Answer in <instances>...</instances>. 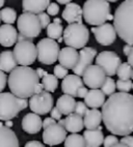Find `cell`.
<instances>
[{
    "label": "cell",
    "mask_w": 133,
    "mask_h": 147,
    "mask_svg": "<svg viewBox=\"0 0 133 147\" xmlns=\"http://www.w3.org/2000/svg\"><path fill=\"white\" fill-rule=\"evenodd\" d=\"M24 147H46V146L43 143H41V142L33 140V141L27 142L26 144L24 145Z\"/></svg>",
    "instance_id": "cell-44"
},
{
    "label": "cell",
    "mask_w": 133,
    "mask_h": 147,
    "mask_svg": "<svg viewBox=\"0 0 133 147\" xmlns=\"http://www.w3.org/2000/svg\"><path fill=\"white\" fill-rule=\"evenodd\" d=\"M0 147H19L16 133L0 121Z\"/></svg>",
    "instance_id": "cell-21"
},
{
    "label": "cell",
    "mask_w": 133,
    "mask_h": 147,
    "mask_svg": "<svg viewBox=\"0 0 133 147\" xmlns=\"http://www.w3.org/2000/svg\"><path fill=\"white\" fill-rule=\"evenodd\" d=\"M88 88H85V87L83 86L82 88H80V89L78 90L77 97H83V98H84V97L86 96V94H88Z\"/></svg>",
    "instance_id": "cell-46"
},
{
    "label": "cell",
    "mask_w": 133,
    "mask_h": 147,
    "mask_svg": "<svg viewBox=\"0 0 133 147\" xmlns=\"http://www.w3.org/2000/svg\"><path fill=\"white\" fill-rule=\"evenodd\" d=\"M78 58H79V52L74 48L66 47L62 48L59 51V64L64 66V68H66V69H73L75 67V65L77 64Z\"/></svg>",
    "instance_id": "cell-17"
},
{
    "label": "cell",
    "mask_w": 133,
    "mask_h": 147,
    "mask_svg": "<svg viewBox=\"0 0 133 147\" xmlns=\"http://www.w3.org/2000/svg\"><path fill=\"white\" fill-rule=\"evenodd\" d=\"M115 89H117V86H115V80L112 79L111 77H106L103 85L101 86V91L104 93V95L110 96L111 94L115 93Z\"/></svg>",
    "instance_id": "cell-34"
},
{
    "label": "cell",
    "mask_w": 133,
    "mask_h": 147,
    "mask_svg": "<svg viewBox=\"0 0 133 147\" xmlns=\"http://www.w3.org/2000/svg\"><path fill=\"white\" fill-rule=\"evenodd\" d=\"M47 36L48 38L51 40H58L60 37H62V33H64V27H62V23L59 18H55L52 23H50L47 27Z\"/></svg>",
    "instance_id": "cell-29"
},
{
    "label": "cell",
    "mask_w": 133,
    "mask_h": 147,
    "mask_svg": "<svg viewBox=\"0 0 133 147\" xmlns=\"http://www.w3.org/2000/svg\"><path fill=\"white\" fill-rule=\"evenodd\" d=\"M42 85L44 87V90L47 92H55L56 88L58 86V79L54 76L53 74H46L41 78Z\"/></svg>",
    "instance_id": "cell-30"
},
{
    "label": "cell",
    "mask_w": 133,
    "mask_h": 147,
    "mask_svg": "<svg viewBox=\"0 0 133 147\" xmlns=\"http://www.w3.org/2000/svg\"><path fill=\"white\" fill-rule=\"evenodd\" d=\"M88 106L85 105L84 102H76V105H75V109H74L75 114H77V115L83 117V116L86 114V112H88Z\"/></svg>",
    "instance_id": "cell-37"
},
{
    "label": "cell",
    "mask_w": 133,
    "mask_h": 147,
    "mask_svg": "<svg viewBox=\"0 0 133 147\" xmlns=\"http://www.w3.org/2000/svg\"><path fill=\"white\" fill-rule=\"evenodd\" d=\"M104 125L115 136H128L133 133V95L115 92L102 106Z\"/></svg>",
    "instance_id": "cell-1"
},
{
    "label": "cell",
    "mask_w": 133,
    "mask_h": 147,
    "mask_svg": "<svg viewBox=\"0 0 133 147\" xmlns=\"http://www.w3.org/2000/svg\"><path fill=\"white\" fill-rule=\"evenodd\" d=\"M83 117V123L86 129H98L102 122V113L98 109L88 110Z\"/></svg>",
    "instance_id": "cell-26"
},
{
    "label": "cell",
    "mask_w": 133,
    "mask_h": 147,
    "mask_svg": "<svg viewBox=\"0 0 133 147\" xmlns=\"http://www.w3.org/2000/svg\"><path fill=\"white\" fill-rule=\"evenodd\" d=\"M131 79L133 80V69H132V73H131Z\"/></svg>",
    "instance_id": "cell-56"
},
{
    "label": "cell",
    "mask_w": 133,
    "mask_h": 147,
    "mask_svg": "<svg viewBox=\"0 0 133 147\" xmlns=\"http://www.w3.org/2000/svg\"><path fill=\"white\" fill-rule=\"evenodd\" d=\"M6 83H7V76H6V74L4 71H0V93L5 88Z\"/></svg>",
    "instance_id": "cell-41"
},
{
    "label": "cell",
    "mask_w": 133,
    "mask_h": 147,
    "mask_svg": "<svg viewBox=\"0 0 133 147\" xmlns=\"http://www.w3.org/2000/svg\"><path fill=\"white\" fill-rule=\"evenodd\" d=\"M28 107V100L19 98L12 92L0 93V120H12Z\"/></svg>",
    "instance_id": "cell-5"
},
{
    "label": "cell",
    "mask_w": 133,
    "mask_h": 147,
    "mask_svg": "<svg viewBox=\"0 0 133 147\" xmlns=\"http://www.w3.org/2000/svg\"><path fill=\"white\" fill-rule=\"evenodd\" d=\"M46 11H47V13H48L49 16L54 17L59 13V5L57 4V3H54V2L50 3Z\"/></svg>",
    "instance_id": "cell-40"
},
{
    "label": "cell",
    "mask_w": 133,
    "mask_h": 147,
    "mask_svg": "<svg viewBox=\"0 0 133 147\" xmlns=\"http://www.w3.org/2000/svg\"><path fill=\"white\" fill-rule=\"evenodd\" d=\"M112 147H128V146H126L125 144H123V143H120V142H119L117 144H115V146H112Z\"/></svg>",
    "instance_id": "cell-51"
},
{
    "label": "cell",
    "mask_w": 133,
    "mask_h": 147,
    "mask_svg": "<svg viewBox=\"0 0 133 147\" xmlns=\"http://www.w3.org/2000/svg\"><path fill=\"white\" fill-rule=\"evenodd\" d=\"M0 19L5 24H14L17 20V13L12 7H4L0 11Z\"/></svg>",
    "instance_id": "cell-32"
},
{
    "label": "cell",
    "mask_w": 133,
    "mask_h": 147,
    "mask_svg": "<svg viewBox=\"0 0 133 147\" xmlns=\"http://www.w3.org/2000/svg\"><path fill=\"white\" fill-rule=\"evenodd\" d=\"M127 63H129V65L133 67V46L131 48V51L129 53V55L127 56Z\"/></svg>",
    "instance_id": "cell-47"
},
{
    "label": "cell",
    "mask_w": 133,
    "mask_h": 147,
    "mask_svg": "<svg viewBox=\"0 0 133 147\" xmlns=\"http://www.w3.org/2000/svg\"><path fill=\"white\" fill-rule=\"evenodd\" d=\"M84 127L83 118L75 113H71L64 119V129L72 134H77Z\"/></svg>",
    "instance_id": "cell-25"
},
{
    "label": "cell",
    "mask_w": 133,
    "mask_h": 147,
    "mask_svg": "<svg viewBox=\"0 0 133 147\" xmlns=\"http://www.w3.org/2000/svg\"><path fill=\"white\" fill-rule=\"evenodd\" d=\"M91 30L95 35L96 40L102 46H110L117 40L115 29L110 23H105L100 26L93 27Z\"/></svg>",
    "instance_id": "cell-14"
},
{
    "label": "cell",
    "mask_w": 133,
    "mask_h": 147,
    "mask_svg": "<svg viewBox=\"0 0 133 147\" xmlns=\"http://www.w3.org/2000/svg\"><path fill=\"white\" fill-rule=\"evenodd\" d=\"M84 83L80 77L76 75H68L62 79L61 83V91L64 94L72 97H77V92L80 88H82Z\"/></svg>",
    "instance_id": "cell-16"
},
{
    "label": "cell",
    "mask_w": 133,
    "mask_h": 147,
    "mask_svg": "<svg viewBox=\"0 0 133 147\" xmlns=\"http://www.w3.org/2000/svg\"><path fill=\"white\" fill-rule=\"evenodd\" d=\"M83 83H84L88 88L92 89H99L103 85L106 75L104 71L97 64H92L85 69L83 74Z\"/></svg>",
    "instance_id": "cell-12"
},
{
    "label": "cell",
    "mask_w": 133,
    "mask_h": 147,
    "mask_svg": "<svg viewBox=\"0 0 133 147\" xmlns=\"http://www.w3.org/2000/svg\"><path fill=\"white\" fill-rule=\"evenodd\" d=\"M131 48H132V46H130V45H126L125 47H124V49H123L124 55H126V56L129 55V53H130V51H131Z\"/></svg>",
    "instance_id": "cell-48"
},
{
    "label": "cell",
    "mask_w": 133,
    "mask_h": 147,
    "mask_svg": "<svg viewBox=\"0 0 133 147\" xmlns=\"http://www.w3.org/2000/svg\"><path fill=\"white\" fill-rule=\"evenodd\" d=\"M122 63V59L115 52L103 51L96 57V64L102 68L108 77L117 75V71Z\"/></svg>",
    "instance_id": "cell-10"
},
{
    "label": "cell",
    "mask_w": 133,
    "mask_h": 147,
    "mask_svg": "<svg viewBox=\"0 0 133 147\" xmlns=\"http://www.w3.org/2000/svg\"><path fill=\"white\" fill-rule=\"evenodd\" d=\"M66 138V131L57 122L47 126L43 131V141L48 146L61 144Z\"/></svg>",
    "instance_id": "cell-13"
},
{
    "label": "cell",
    "mask_w": 133,
    "mask_h": 147,
    "mask_svg": "<svg viewBox=\"0 0 133 147\" xmlns=\"http://www.w3.org/2000/svg\"><path fill=\"white\" fill-rule=\"evenodd\" d=\"M97 55V50L92 47H84L79 52V58H78L77 64L73 68V71L78 77L83 76L85 69L90 65H92L94 59Z\"/></svg>",
    "instance_id": "cell-15"
},
{
    "label": "cell",
    "mask_w": 133,
    "mask_h": 147,
    "mask_svg": "<svg viewBox=\"0 0 133 147\" xmlns=\"http://www.w3.org/2000/svg\"><path fill=\"white\" fill-rule=\"evenodd\" d=\"M17 66L18 63L14 57L13 51L5 50L0 53V71L4 73H11Z\"/></svg>",
    "instance_id": "cell-27"
},
{
    "label": "cell",
    "mask_w": 133,
    "mask_h": 147,
    "mask_svg": "<svg viewBox=\"0 0 133 147\" xmlns=\"http://www.w3.org/2000/svg\"><path fill=\"white\" fill-rule=\"evenodd\" d=\"M4 125H5L6 127H10V129H11L12 126L14 125V122L12 120H6V121H4Z\"/></svg>",
    "instance_id": "cell-49"
},
{
    "label": "cell",
    "mask_w": 133,
    "mask_h": 147,
    "mask_svg": "<svg viewBox=\"0 0 133 147\" xmlns=\"http://www.w3.org/2000/svg\"><path fill=\"white\" fill-rule=\"evenodd\" d=\"M13 54L20 66H29L37 60V47L32 40L18 42L14 47Z\"/></svg>",
    "instance_id": "cell-8"
},
{
    "label": "cell",
    "mask_w": 133,
    "mask_h": 147,
    "mask_svg": "<svg viewBox=\"0 0 133 147\" xmlns=\"http://www.w3.org/2000/svg\"><path fill=\"white\" fill-rule=\"evenodd\" d=\"M107 2H117V1H119V0H106Z\"/></svg>",
    "instance_id": "cell-54"
},
{
    "label": "cell",
    "mask_w": 133,
    "mask_h": 147,
    "mask_svg": "<svg viewBox=\"0 0 133 147\" xmlns=\"http://www.w3.org/2000/svg\"><path fill=\"white\" fill-rule=\"evenodd\" d=\"M7 84L12 93L19 98L27 100L28 97L44 91V87L40 83V78L35 69L29 66H17L10 74Z\"/></svg>",
    "instance_id": "cell-2"
},
{
    "label": "cell",
    "mask_w": 133,
    "mask_h": 147,
    "mask_svg": "<svg viewBox=\"0 0 133 147\" xmlns=\"http://www.w3.org/2000/svg\"><path fill=\"white\" fill-rule=\"evenodd\" d=\"M62 34L64 44L76 50L84 48L90 40V30L82 23L69 24Z\"/></svg>",
    "instance_id": "cell-6"
},
{
    "label": "cell",
    "mask_w": 133,
    "mask_h": 147,
    "mask_svg": "<svg viewBox=\"0 0 133 147\" xmlns=\"http://www.w3.org/2000/svg\"><path fill=\"white\" fill-rule=\"evenodd\" d=\"M56 1H57V2L59 3V4H69V3H71V1H72V0H56Z\"/></svg>",
    "instance_id": "cell-50"
},
{
    "label": "cell",
    "mask_w": 133,
    "mask_h": 147,
    "mask_svg": "<svg viewBox=\"0 0 133 147\" xmlns=\"http://www.w3.org/2000/svg\"><path fill=\"white\" fill-rule=\"evenodd\" d=\"M120 143H123V144H125L128 147H133V136H130V135L124 136L121 139Z\"/></svg>",
    "instance_id": "cell-42"
},
{
    "label": "cell",
    "mask_w": 133,
    "mask_h": 147,
    "mask_svg": "<svg viewBox=\"0 0 133 147\" xmlns=\"http://www.w3.org/2000/svg\"><path fill=\"white\" fill-rule=\"evenodd\" d=\"M50 114H51V117L55 120H59L61 119V114L58 110H57V108H52V110L50 111Z\"/></svg>",
    "instance_id": "cell-43"
},
{
    "label": "cell",
    "mask_w": 133,
    "mask_h": 147,
    "mask_svg": "<svg viewBox=\"0 0 133 147\" xmlns=\"http://www.w3.org/2000/svg\"><path fill=\"white\" fill-rule=\"evenodd\" d=\"M64 147H86L83 136L79 134H71L64 140Z\"/></svg>",
    "instance_id": "cell-31"
},
{
    "label": "cell",
    "mask_w": 133,
    "mask_h": 147,
    "mask_svg": "<svg viewBox=\"0 0 133 147\" xmlns=\"http://www.w3.org/2000/svg\"><path fill=\"white\" fill-rule=\"evenodd\" d=\"M30 110L37 115H46L50 113L53 108V97L50 92L42 91L32 95L28 102Z\"/></svg>",
    "instance_id": "cell-11"
},
{
    "label": "cell",
    "mask_w": 133,
    "mask_h": 147,
    "mask_svg": "<svg viewBox=\"0 0 133 147\" xmlns=\"http://www.w3.org/2000/svg\"><path fill=\"white\" fill-rule=\"evenodd\" d=\"M117 143H119V139L115 135H108V136L105 137V139L103 141L104 147H112Z\"/></svg>",
    "instance_id": "cell-39"
},
{
    "label": "cell",
    "mask_w": 133,
    "mask_h": 147,
    "mask_svg": "<svg viewBox=\"0 0 133 147\" xmlns=\"http://www.w3.org/2000/svg\"><path fill=\"white\" fill-rule=\"evenodd\" d=\"M50 4V0H22L23 13H41L47 9Z\"/></svg>",
    "instance_id": "cell-22"
},
{
    "label": "cell",
    "mask_w": 133,
    "mask_h": 147,
    "mask_svg": "<svg viewBox=\"0 0 133 147\" xmlns=\"http://www.w3.org/2000/svg\"><path fill=\"white\" fill-rule=\"evenodd\" d=\"M61 15H62V19L69 24L82 22V8L77 3L71 2L66 4Z\"/></svg>",
    "instance_id": "cell-20"
},
{
    "label": "cell",
    "mask_w": 133,
    "mask_h": 147,
    "mask_svg": "<svg viewBox=\"0 0 133 147\" xmlns=\"http://www.w3.org/2000/svg\"><path fill=\"white\" fill-rule=\"evenodd\" d=\"M105 102V95L101 89L88 90V94L84 97V104L92 109H98Z\"/></svg>",
    "instance_id": "cell-23"
},
{
    "label": "cell",
    "mask_w": 133,
    "mask_h": 147,
    "mask_svg": "<svg viewBox=\"0 0 133 147\" xmlns=\"http://www.w3.org/2000/svg\"><path fill=\"white\" fill-rule=\"evenodd\" d=\"M75 105H76V100H74V97L66 94L59 96L57 102H56V108L60 112L61 115L68 116L69 114L73 113L75 109Z\"/></svg>",
    "instance_id": "cell-28"
},
{
    "label": "cell",
    "mask_w": 133,
    "mask_h": 147,
    "mask_svg": "<svg viewBox=\"0 0 133 147\" xmlns=\"http://www.w3.org/2000/svg\"><path fill=\"white\" fill-rule=\"evenodd\" d=\"M115 32L128 45L133 46V0H125L113 15Z\"/></svg>",
    "instance_id": "cell-3"
},
{
    "label": "cell",
    "mask_w": 133,
    "mask_h": 147,
    "mask_svg": "<svg viewBox=\"0 0 133 147\" xmlns=\"http://www.w3.org/2000/svg\"><path fill=\"white\" fill-rule=\"evenodd\" d=\"M37 58L42 64L45 65H51L55 63L58 59L59 54V45L58 42L51 38H42L37 42Z\"/></svg>",
    "instance_id": "cell-7"
},
{
    "label": "cell",
    "mask_w": 133,
    "mask_h": 147,
    "mask_svg": "<svg viewBox=\"0 0 133 147\" xmlns=\"http://www.w3.org/2000/svg\"><path fill=\"white\" fill-rule=\"evenodd\" d=\"M82 18L92 26H100L113 19L106 0H86L82 7Z\"/></svg>",
    "instance_id": "cell-4"
},
{
    "label": "cell",
    "mask_w": 133,
    "mask_h": 147,
    "mask_svg": "<svg viewBox=\"0 0 133 147\" xmlns=\"http://www.w3.org/2000/svg\"><path fill=\"white\" fill-rule=\"evenodd\" d=\"M53 75L57 79H64V78H66V77L69 75V71H68L66 68H64V66L60 65V64H56V65L54 66Z\"/></svg>",
    "instance_id": "cell-36"
},
{
    "label": "cell",
    "mask_w": 133,
    "mask_h": 147,
    "mask_svg": "<svg viewBox=\"0 0 133 147\" xmlns=\"http://www.w3.org/2000/svg\"><path fill=\"white\" fill-rule=\"evenodd\" d=\"M22 129L30 135L37 134L43 127V120L40 115L35 113H28L22 119Z\"/></svg>",
    "instance_id": "cell-18"
},
{
    "label": "cell",
    "mask_w": 133,
    "mask_h": 147,
    "mask_svg": "<svg viewBox=\"0 0 133 147\" xmlns=\"http://www.w3.org/2000/svg\"><path fill=\"white\" fill-rule=\"evenodd\" d=\"M62 40H64V38H62V37H60V38H58L57 40H58V42H62Z\"/></svg>",
    "instance_id": "cell-55"
},
{
    "label": "cell",
    "mask_w": 133,
    "mask_h": 147,
    "mask_svg": "<svg viewBox=\"0 0 133 147\" xmlns=\"http://www.w3.org/2000/svg\"><path fill=\"white\" fill-rule=\"evenodd\" d=\"M17 27L19 33L28 37V38H35L42 32L40 21L37 15L29 13H23L17 20Z\"/></svg>",
    "instance_id": "cell-9"
},
{
    "label": "cell",
    "mask_w": 133,
    "mask_h": 147,
    "mask_svg": "<svg viewBox=\"0 0 133 147\" xmlns=\"http://www.w3.org/2000/svg\"><path fill=\"white\" fill-rule=\"evenodd\" d=\"M37 18H39V21H40L41 24V27L42 29H46L48 27V25L50 24V17H49L48 13H37Z\"/></svg>",
    "instance_id": "cell-38"
},
{
    "label": "cell",
    "mask_w": 133,
    "mask_h": 147,
    "mask_svg": "<svg viewBox=\"0 0 133 147\" xmlns=\"http://www.w3.org/2000/svg\"><path fill=\"white\" fill-rule=\"evenodd\" d=\"M55 122H56L55 119H53L52 117H47V118H45L44 120H43V127H44V129H46L47 126L55 123Z\"/></svg>",
    "instance_id": "cell-45"
},
{
    "label": "cell",
    "mask_w": 133,
    "mask_h": 147,
    "mask_svg": "<svg viewBox=\"0 0 133 147\" xmlns=\"http://www.w3.org/2000/svg\"><path fill=\"white\" fill-rule=\"evenodd\" d=\"M57 123L60 124L61 126H64V119H59L58 122H57Z\"/></svg>",
    "instance_id": "cell-52"
},
{
    "label": "cell",
    "mask_w": 133,
    "mask_h": 147,
    "mask_svg": "<svg viewBox=\"0 0 133 147\" xmlns=\"http://www.w3.org/2000/svg\"><path fill=\"white\" fill-rule=\"evenodd\" d=\"M18 32L17 29L10 24L0 26V45L3 47H12L17 42Z\"/></svg>",
    "instance_id": "cell-19"
},
{
    "label": "cell",
    "mask_w": 133,
    "mask_h": 147,
    "mask_svg": "<svg viewBox=\"0 0 133 147\" xmlns=\"http://www.w3.org/2000/svg\"><path fill=\"white\" fill-rule=\"evenodd\" d=\"M0 22H1V19H0Z\"/></svg>",
    "instance_id": "cell-58"
},
{
    "label": "cell",
    "mask_w": 133,
    "mask_h": 147,
    "mask_svg": "<svg viewBox=\"0 0 133 147\" xmlns=\"http://www.w3.org/2000/svg\"><path fill=\"white\" fill-rule=\"evenodd\" d=\"M131 73H132V67L129 65V63L122 62L121 65L119 66L117 71V75L119 77V80H130L131 79Z\"/></svg>",
    "instance_id": "cell-33"
},
{
    "label": "cell",
    "mask_w": 133,
    "mask_h": 147,
    "mask_svg": "<svg viewBox=\"0 0 133 147\" xmlns=\"http://www.w3.org/2000/svg\"><path fill=\"white\" fill-rule=\"evenodd\" d=\"M86 147H100L103 144L104 135L101 129H86L83 133Z\"/></svg>",
    "instance_id": "cell-24"
},
{
    "label": "cell",
    "mask_w": 133,
    "mask_h": 147,
    "mask_svg": "<svg viewBox=\"0 0 133 147\" xmlns=\"http://www.w3.org/2000/svg\"><path fill=\"white\" fill-rule=\"evenodd\" d=\"M115 86L120 92H125V93H129L131 89H132V81L131 80H117V82L115 83Z\"/></svg>",
    "instance_id": "cell-35"
},
{
    "label": "cell",
    "mask_w": 133,
    "mask_h": 147,
    "mask_svg": "<svg viewBox=\"0 0 133 147\" xmlns=\"http://www.w3.org/2000/svg\"><path fill=\"white\" fill-rule=\"evenodd\" d=\"M4 3H5V0H0V8L4 5Z\"/></svg>",
    "instance_id": "cell-53"
},
{
    "label": "cell",
    "mask_w": 133,
    "mask_h": 147,
    "mask_svg": "<svg viewBox=\"0 0 133 147\" xmlns=\"http://www.w3.org/2000/svg\"><path fill=\"white\" fill-rule=\"evenodd\" d=\"M132 90H133V83H132Z\"/></svg>",
    "instance_id": "cell-57"
}]
</instances>
